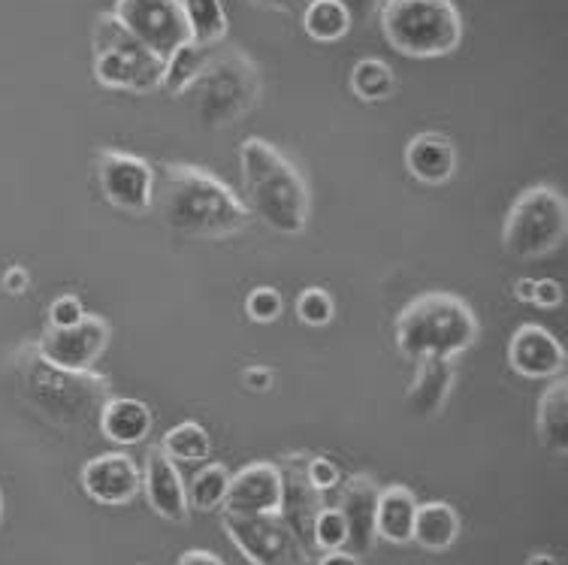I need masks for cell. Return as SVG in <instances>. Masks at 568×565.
Segmentation results:
<instances>
[{
	"label": "cell",
	"instance_id": "8",
	"mask_svg": "<svg viewBox=\"0 0 568 565\" xmlns=\"http://www.w3.org/2000/svg\"><path fill=\"white\" fill-rule=\"evenodd\" d=\"M568 236L566 194L554 185H532L517 196L503 224V249L517 261L547 258Z\"/></svg>",
	"mask_w": 568,
	"mask_h": 565
},
{
	"label": "cell",
	"instance_id": "3",
	"mask_svg": "<svg viewBox=\"0 0 568 565\" xmlns=\"http://www.w3.org/2000/svg\"><path fill=\"white\" fill-rule=\"evenodd\" d=\"M242 188L248 212L282 236H300L312 218V191L296 163L263 137H248L240 145Z\"/></svg>",
	"mask_w": 568,
	"mask_h": 565
},
{
	"label": "cell",
	"instance_id": "42",
	"mask_svg": "<svg viewBox=\"0 0 568 565\" xmlns=\"http://www.w3.org/2000/svg\"><path fill=\"white\" fill-rule=\"evenodd\" d=\"M317 565H361V556L351 551H327L317 559Z\"/></svg>",
	"mask_w": 568,
	"mask_h": 565
},
{
	"label": "cell",
	"instance_id": "16",
	"mask_svg": "<svg viewBox=\"0 0 568 565\" xmlns=\"http://www.w3.org/2000/svg\"><path fill=\"white\" fill-rule=\"evenodd\" d=\"M306 457L308 454L294 451V454H284L275 466L282 472V512L278 514L300 535V542L308 547L315 514L324 508V493H317L312 487V481L306 475Z\"/></svg>",
	"mask_w": 568,
	"mask_h": 565
},
{
	"label": "cell",
	"instance_id": "2",
	"mask_svg": "<svg viewBox=\"0 0 568 565\" xmlns=\"http://www.w3.org/2000/svg\"><path fill=\"white\" fill-rule=\"evenodd\" d=\"M16 387L33 412L45 424L64 433H77L85 426L98 424L100 408L106 405L112 393V381L94 370L73 372L61 370L40 354L37 342L28 339L10 354Z\"/></svg>",
	"mask_w": 568,
	"mask_h": 565
},
{
	"label": "cell",
	"instance_id": "18",
	"mask_svg": "<svg viewBox=\"0 0 568 565\" xmlns=\"http://www.w3.org/2000/svg\"><path fill=\"white\" fill-rule=\"evenodd\" d=\"M405 170L426 188L448 185L457 173V145L438 131L415 133L405 145Z\"/></svg>",
	"mask_w": 568,
	"mask_h": 565
},
{
	"label": "cell",
	"instance_id": "29",
	"mask_svg": "<svg viewBox=\"0 0 568 565\" xmlns=\"http://www.w3.org/2000/svg\"><path fill=\"white\" fill-rule=\"evenodd\" d=\"M161 451L173 463H203L212 454V438H209L206 426L197 421H182L173 430H166L161 438Z\"/></svg>",
	"mask_w": 568,
	"mask_h": 565
},
{
	"label": "cell",
	"instance_id": "36",
	"mask_svg": "<svg viewBox=\"0 0 568 565\" xmlns=\"http://www.w3.org/2000/svg\"><path fill=\"white\" fill-rule=\"evenodd\" d=\"M529 303L538 305V309H559L562 305V284L554 282V279H532V296Z\"/></svg>",
	"mask_w": 568,
	"mask_h": 565
},
{
	"label": "cell",
	"instance_id": "34",
	"mask_svg": "<svg viewBox=\"0 0 568 565\" xmlns=\"http://www.w3.org/2000/svg\"><path fill=\"white\" fill-rule=\"evenodd\" d=\"M306 475L312 481V487L317 493H329V490L339 487L342 481V472L339 466L333 463L329 457H321V454H308L306 457Z\"/></svg>",
	"mask_w": 568,
	"mask_h": 565
},
{
	"label": "cell",
	"instance_id": "30",
	"mask_svg": "<svg viewBox=\"0 0 568 565\" xmlns=\"http://www.w3.org/2000/svg\"><path fill=\"white\" fill-rule=\"evenodd\" d=\"M230 478L233 475H230V468L224 463H209V466H203L191 478V484H187V505L203 514L221 508L224 500H227Z\"/></svg>",
	"mask_w": 568,
	"mask_h": 565
},
{
	"label": "cell",
	"instance_id": "27",
	"mask_svg": "<svg viewBox=\"0 0 568 565\" xmlns=\"http://www.w3.org/2000/svg\"><path fill=\"white\" fill-rule=\"evenodd\" d=\"M348 85L354 91V98H361L363 103L390 100L396 91L394 67L382 61V58H361L357 64L351 67Z\"/></svg>",
	"mask_w": 568,
	"mask_h": 565
},
{
	"label": "cell",
	"instance_id": "9",
	"mask_svg": "<svg viewBox=\"0 0 568 565\" xmlns=\"http://www.w3.org/2000/svg\"><path fill=\"white\" fill-rule=\"evenodd\" d=\"M224 535L252 565H312L308 547L282 514H224Z\"/></svg>",
	"mask_w": 568,
	"mask_h": 565
},
{
	"label": "cell",
	"instance_id": "44",
	"mask_svg": "<svg viewBox=\"0 0 568 565\" xmlns=\"http://www.w3.org/2000/svg\"><path fill=\"white\" fill-rule=\"evenodd\" d=\"M526 565H559L554 554H529L526 556Z\"/></svg>",
	"mask_w": 568,
	"mask_h": 565
},
{
	"label": "cell",
	"instance_id": "13",
	"mask_svg": "<svg viewBox=\"0 0 568 565\" xmlns=\"http://www.w3.org/2000/svg\"><path fill=\"white\" fill-rule=\"evenodd\" d=\"M82 490L91 502L106 505V508H121L131 505L142 493V468L131 454L110 451L91 457L79 472Z\"/></svg>",
	"mask_w": 568,
	"mask_h": 565
},
{
	"label": "cell",
	"instance_id": "43",
	"mask_svg": "<svg viewBox=\"0 0 568 565\" xmlns=\"http://www.w3.org/2000/svg\"><path fill=\"white\" fill-rule=\"evenodd\" d=\"M514 296L520 303H529V296H532V279H520V282L514 284Z\"/></svg>",
	"mask_w": 568,
	"mask_h": 565
},
{
	"label": "cell",
	"instance_id": "23",
	"mask_svg": "<svg viewBox=\"0 0 568 565\" xmlns=\"http://www.w3.org/2000/svg\"><path fill=\"white\" fill-rule=\"evenodd\" d=\"M538 442L547 447L550 454L562 457L568 451V384L562 375L550 379V384L538 400Z\"/></svg>",
	"mask_w": 568,
	"mask_h": 565
},
{
	"label": "cell",
	"instance_id": "1",
	"mask_svg": "<svg viewBox=\"0 0 568 565\" xmlns=\"http://www.w3.org/2000/svg\"><path fill=\"white\" fill-rule=\"evenodd\" d=\"M158 215L185 240H233L252 224V212L227 182L194 163H166L154 179Z\"/></svg>",
	"mask_w": 568,
	"mask_h": 565
},
{
	"label": "cell",
	"instance_id": "4",
	"mask_svg": "<svg viewBox=\"0 0 568 565\" xmlns=\"http://www.w3.org/2000/svg\"><path fill=\"white\" fill-rule=\"evenodd\" d=\"M481 336L478 315L463 296L426 291L396 315V349L405 360H457Z\"/></svg>",
	"mask_w": 568,
	"mask_h": 565
},
{
	"label": "cell",
	"instance_id": "24",
	"mask_svg": "<svg viewBox=\"0 0 568 565\" xmlns=\"http://www.w3.org/2000/svg\"><path fill=\"white\" fill-rule=\"evenodd\" d=\"M459 538V514L450 502H420L415 514L412 542L429 554L450 551V544Z\"/></svg>",
	"mask_w": 568,
	"mask_h": 565
},
{
	"label": "cell",
	"instance_id": "11",
	"mask_svg": "<svg viewBox=\"0 0 568 565\" xmlns=\"http://www.w3.org/2000/svg\"><path fill=\"white\" fill-rule=\"evenodd\" d=\"M112 16L161 58L191 40L182 0H115Z\"/></svg>",
	"mask_w": 568,
	"mask_h": 565
},
{
	"label": "cell",
	"instance_id": "45",
	"mask_svg": "<svg viewBox=\"0 0 568 565\" xmlns=\"http://www.w3.org/2000/svg\"><path fill=\"white\" fill-rule=\"evenodd\" d=\"M0 523H3V493H0Z\"/></svg>",
	"mask_w": 568,
	"mask_h": 565
},
{
	"label": "cell",
	"instance_id": "35",
	"mask_svg": "<svg viewBox=\"0 0 568 565\" xmlns=\"http://www.w3.org/2000/svg\"><path fill=\"white\" fill-rule=\"evenodd\" d=\"M85 315V303H82L77 294H61L52 300V305H49V324L45 326H55V330H61V326H73Z\"/></svg>",
	"mask_w": 568,
	"mask_h": 565
},
{
	"label": "cell",
	"instance_id": "40",
	"mask_svg": "<svg viewBox=\"0 0 568 565\" xmlns=\"http://www.w3.org/2000/svg\"><path fill=\"white\" fill-rule=\"evenodd\" d=\"M245 3H252V7H257V10L294 16V12H303V7H306L308 0H245Z\"/></svg>",
	"mask_w": 568,
	"mask_h": 565
},
{
	"label": "cell",
	"instance_id": "37",
	"mask_svg": "<svg viewBox=\"0 0 568 565\" xmlns=\"http://www.w3.org/2000/svg\"><path fill=\"white\" fill-rule=\"evenodd\" d=\"M342 7L348 10L351 22L354 24H369L378 19V10H382L384 0H339Z\"/></svg>",
	"mask_w": 568,
	"mask_h": 565
},
{
	"label": "cell",
	"instance_id": "17",
	"mask_svg": "<svg viewBox=\"0 0 568 565\" xmlns=\"http://www.w3.org/2000/svg\"><path fill=\"white\" fill-rule=\"evenodd\" d=\"M142 493L152 505V512L158 517H164L170 523H185L191 514L187 505V487L179 463L166 457L161 445L149 447L145 463H142Z\"/></svg>",
	"mask_w": 568,
	"mask_h": 565
},
{
	"label": "cell",
	"instance_id": "39",
	"mask_svg": "<svg viewBox=\"0 0 568 565\" xmlns=\"http://www.w3.org/2000/svg\"><path fill=\"white\" fill-rule=\"evenodd\" d=\"M242 384H245L252 393L273 391L275 372L270 370V366H248V370L242 372Z\"/></svg>",
	"mask_w": 568,
	"mask_h": 565
},
{
	"label": "cell",
	"instance_id": "14",
	"mask_svg": "<svg viewBox=\"0 0 568 565\" xmlns=\"http://www.w3.org/2000/svg\"><path fill=\"white\" fill-rule=\"evenodd\" d=\"M508 363L526 381H550L566 370V349L541 324H520L508 342Z\"/></svg>",
	"mask_w": 568,
	"mask_h": 565
},
{
	"label": "cell",
	"instance_id": "20",
	"mask_svg": "<svg viewBox=\"0 0 568 565\" xmlns=\"http://www.w3.org/2000/svg\"><path fill=\"white\" fill-rule=\"evenodd\" d=\"M454 384H457L454 360H420L415 379L405 391V403L417 417H436L450 400Z\"/></svg>",
	"mask_w": 568,
	"mask_h": 565
},
{
	"label": "cell",
	"instance_id": "33",
	"mask_svg": "<svg viewBox=\"0 0 568 565\" xmlns=\"http://www.w3.org/2000/svg\"><path fill=\"white\" fill-rule=\"evenodd\" d=\"M284 312V296L282 291H275L270 284H261V287H254L245 296V315L254 324H275Z\"/></svg>",
	"mask_w": 568,
	"mask_h": 565
},
{
	"label": "cell",
	"instance_id": "7",
	"mask_svg": "<svg viewBox=\"0 0 568 565\" xmlns=\"http://www.w3.org/2000/svg\"><path fill=\"white\" fill-rule=\"evenodd\" d=\"M91 70L98 85L128 94H152L164 79V58L142 46L112 12H100L91 28Z\"/></svg>",
	"mask_w": 568,
	"mask_h": 565
},
{
	"label": "cell",
	"instance_id": "28",
	"mask_svg": "<svg viewBox=\"0 0 568 565\" xmlns=\"http://www.w3.org/2000/svg\"><path fill=\"white\" fill-rule=\"evenodd\" d=\"M182 10L194 43L219 46L227 40L230 22L221 0H182Z\"/></svg>",
	"mask_w": 568,
	"mask_h": 565
},
{
	"label": "cell",
	"instance_id": "12",
	"mask_svg": "<svg viewBox=\"0 0 568 565\" xmlns=\"http://www.w3.org/2000/svg\"><path fill=\"white\" fill-rule=\"evenodd\" d=\"M110 336L112 326L106 324V317L85 315L73 326H61V330L45 326L43 336L33 339V342L49 363H55L61 370L85 372L94 370L100 354L110 345Z\"/></svg>",
	"mask_w": 568,
	"mask_h": 565
},
{
	"label": "cell",
	"instance_id": "5",
	"mask_svg": "<svg viewBox=\"0 0 568 565\" xmlns=\"http://www.w3.org/2000/svg\"><path fill=\"white\" fill-rule=\"evenodd\" d=\"M206 128H227L261 107V64L236 43L212 46L200 77L179 94Z\"/></svg>",
	"mask_w": 568,
	"mask_h": 565
},
{
	"label": "cell",
	"instance_id": "32",
	"mask_svg": "<svg viewBox=\"0 0 568 565\" xmlns=\"http://www.w3.org/2000/svg\"><path fill=\"white\" fill-rule=\"evenodd\" d=\"M294 309L300 324L315 326V330L327 326L336 317V300L324 287H306V291H300Z\"/></svg>",
	"mask_w": 568,
	"mask_h": 565
},
{
	"label": "cell",
	"instance_id": "38",
	"mask_svg": "<svg viewBox=\"0 0 568 565\" xmlns=\"http://www.w3.org/2000/svg\"><path fill=\"white\" fill-rule=\"evenodd\" d=\"M0 287L7 291L10 296H22L28 287H31V272L24 270V266H7V272L0 275Z\"/></svg>",
	"mask_w": 568,
	"mask_h": 565
},
{
	"label": "cell",
	"instance_id": "31",
	"mask_svg": "<svg viewBox=\"0 0 568 565\" xmlns=\"http://www.w3.org/2000/svg\"><path fill=\"white\" fill-rule=\"evenodd\" d=\"M308 544H315L317 551H345L348 544V526H345V517L342 512L333 505H324L321 512L315 514V523H312V538Z\"/></svg>",
	"mask_w": 568,
	"mask_h": 565
},
{
	"label": "cell",
	"instance_id": "10",
	"mask_svg": "<svg viewBox=\"0 0 568 565\" xmlns=\"http://www.w3.org/2000/svg\"><path fill=\"white\" fill-rule=\"evenodd\" d=\"M154 167L145 158L121 149H100L98 152V185L110 206L145 215L152 212L154 200Z\"/></svg>",
	"mask_w": 568,
	"mask_h": 565
},
{
	"label": "cell",
	"instance_id": "22",
	"mask_svg": "<svg viewBox=\"0 0 568 565\" xmlns=\"http://www.w3.org/2000/svg\"><path fill=\"white\" fill-rule=\"evenodd\" d=\"M417 496L403 484L378 490V505H375V538L387 544H412V529H415Z\"/></svg>",
	"mask_w": 568,
	"mask_h": 565
},
{
	"label": "cell",
	"instance_id": "25",
	"mask_svg": "<svg viewBox=\"0 0 568 565\" xmlns=\"http://www.w3.org/2000/svg\"><path fill=\"white\" fill-rule=\"evenodd\" d=\"M300 22H303V31H306L308 40L324 46L339 43L354 28L348 10L342 7L339 0H308L303 12H300Z\"/></svg>",
	"mask_w": 568,
	"mask_h": 565
},
{
	"label": "cell",
	"instance_id": "19",
	"mask_svg": "<svg viewBox=\"0 0 568 565\" xmlns=\"http://www.w3.org/2000/svg\"><path fill=\"white\" fill-rule=\"evenodd\" d=\"M375 505H378L375 481L369 475H351L342 487L339 505H336L345 517V526H348L345 551H351V554H369L372 544L378 542L375 538Z\"/></svg>",
	"mask_w": 568,
	"mask_h": 565
},
{
	"label": "cell",
	"instance_id": "21",
	"mask_svg": "<svg viewBox=\"0 0 568 565\" xmlns=\"http://www.w3.org/2000/svg\"><path fill=\"white\" fill-rule=\"evenodd\" d=\"M98 426L112 445H140L145 442V435L152 433V408L131 396H110L100 408Z\"/></svg>",
	"mask_w": 568,
	"mask_h": 565
},
{
	"label": "cell",
	"instance_id": "6",
	"mask_svg": "<svg viewBox=\"0 0 568 565\" xmlns=\"http://www.w3.org/2000/svg\"><path fill=\"white\" fill-rule=\"evenodd\" d=\"M378 24L387 46L405 58H448L463 43L457 0H384Z\"/></svg>",
	"mask_w": 568,
	"mask_h": 565
},
{
	"label": "cell",
	"instance_id": "41",
	"mask_svg": "<svg viewBox=\"0 0 568 565\" xmlns=\"http://www.w3.org/2000/svg\"><path fill=\"white\" fill-rule=\"evenodd\" d=\"M175 565H224V559H221L219 554H209L203 547H191V551H185V554L179 556V563Z\"/></svg>",
	"mask_w": 568,
	"mask_h": 565
},
{
	"label": "cell",
	"instance_id": "15",
	"mask_svg": "<svg viewBox=\"0 0 568 565\" xmlns=\"http://www.w3.org/2000/svg\"><path fill=\"white\" fill-rule=\"evenodd\" d=\"M224 514L248 517V514L282 512V472L275 463H248L230 478Z\"/></svg>",
	"mask_w": 568,
	"mask_h": 565
},
{
	"label": "cell",
	"instance_id": "26",
	"mask_svg": "<svg viewBox=\"0 0 568 565\" xmlns=\"http://www.w3.org/2000/svg\"><path fill=\"white\" fill-rule=\"evenodd\" d=\"M209 54H212V46L194 43V40H187V43H182L179 49H173V52L164 58V79H161V88H164L166 94L179 98V94L200 77V70L206 67Z\"/></svg>",
	"mask_w": 568,
	"mask_h": 565
}]
</instances>
